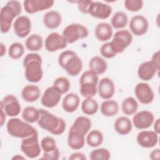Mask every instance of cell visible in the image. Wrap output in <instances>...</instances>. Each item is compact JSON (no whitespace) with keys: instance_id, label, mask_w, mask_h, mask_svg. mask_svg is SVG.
I'll use <instances>...</instances> for the list:
<instances>
[{"instance_id":"cell-1","label":"cell","mask_w":160,"mask_h":160,"mask_svg":"<svg viewBox=\"0 0 160 160\" xmlns=\"http://www.w3.org/2000/svg\"><path fill=\"white\" fill-rule=\"evenodd\" d=\"M42 57L36 52H30L26 55L22 65L24 69V76L31 83L39 82L43 77Z\"/></svg>"},{"instance_id":"cell-2","label":"cell","mask_w":160,"mask_h":160,"mask_svg":"<svg viewBox=\"0 0 160 160\" xmlns=\"http://www.w3.org/2000/svg\"><path fill=\"white\" fill-rule=\"evenodd\" d=\"M39 111L40 116L37 122L41 129L56 136L63 134L66 129V122L62 118L43 109H39Z\"/></svg>"},{"instance_id":"cell-3","label":"cell","mask_w":160,"mask_h":160,"mask_svg":"<svg viewBox=\"0 0 160 160\" xmlns=\"http://www.w3.org/2000/svg\"><path fill=\"white\" fill-rule=\"evenodd\" d=\"M22 5L18 1L11 0L6 2L0 11V29L2 33H7L11 28L15 18L20 16Z\"/></svg>"},{"instance_id":"cell-4","label":"cell","mask_w":160,"mask_h":160,"mask_svg":"<svg viewBox=\"0 0 160 160\" xmlns=\"http://www.w3.org/2000/svg\"><path fill=\"white\" fill-rule=\"evenodd\" d=\"M58 61L59 65L71 76L78 75L82 69L81 59L72 50L62 51L59 56Z\"/></svg>"},{"instance_id":"cell-5","label":"cell","mask_w":160,"mask_h":160,"mask_svg":"<svg viewBox=\"0 0 160 160\" xmlns=\"http://www.w3.org/2000/svg\"><path fill=\"white\" fill-rule=\"evenodd\" d=\"M6 130L11 136L21 139L30 136L37 131L30 123L16 117L11 118L8 121Z\"/></svg>"},{"instance_id":"cell-6","label":"cell","mask_w":160,"mask_h":160,"mask_svg":"<svg viewBox=\"0 0 160 160\" xmlns=\"http://www.w3.org/2000/svg\"><path fill=\"white\" fill-rule=\"evenodd\" d=\"M99 75L91 70H87L82 72L79 78V92L85 98H91L98 92V84Z\"/></svg>"},{"instance_id":"cell-7","label":"cell","mask_w":160,"mask_h":160,"mask_svg":"<svg viewBox=\"0 0 160 160\" xmlns=\"http://www.w3.org/2000/svg\"><path fill=\"white\" fill-rule=\"evenodd\" d=\"M133 37L131 32L127 29H120L116 31L110 41L111 48L116 54L122 53L132 43Z\"/></svg>"},{"instance_id":"cell-8","label":"cell","mask_w":160,"mask_h":160,"mask_svg":"<svg viewBox=\"0 0 160 160\" xmlns=\"http://www.w3.org/2000/svg\"><path fill=\"white\" fill-rule=\"evenodd\" d=\"M20 148L23 154L29 158H38L41 152V148L38 139V132L22 139Z\"/></svg>"},{"instance_id":"cell-9","label":"cell","mask_w":160,"mask_h":160,"mask_svg":"<svg viewBox=\"0 0 160 160\" xmlns=\"http://www.w3.org/2000/svg\"><path fill=\"white\" fill-rule=\"evenodd\" d=\"M62 35L68 44H72L79 39L87 38L89 35V31L83 24L71 23L64 28Z\"/></svg>"},{"instance_id":"cell-10","label":"cell","mask_w":160,"mask_h":160,"mask_svg":"<svg viewBox=\"0 0 160 160\" xmlns=\"http://www.w3.org/2000/svg\"><path fill=\"white\" fill-rule=\"evenodd\" d=\"M0 108L4 111L8 116L11 118L18 116L21 112L19 100L13 94H8L3 98L0 103Z\"/></svg>"},{"instance_id":"cell-11","label":"cell","mask_w":160,"mask_h":160,"mask_svg":"<svg viewBox=\"0 0 160 160\" xmlns=\"http://www.w3.org/2000/svg\"><path fill=\"white\" fill-rule=\"evenodd\" d=\"M134 94L140 103L148 104L151 103L154 99V93L151 86L146 82L138 83L134 88Z\"/></svg>"},{"instance_id":"cell-12","label":"cell","mask_w":160,"mask_h":160,"mask_svg":"<svg viewBox=\"0 0 160 160\" xmlns=\"http://www.w3.org/2000/svg\"><path fill=\"white\" fill-rule=\"evenodd\" d=\"M154 121V116L152 112L142 110L133 114L132 125L138 129L143 130L151 127Z\"/></svg>"},{"instance_id":"cell-13","label":"cell","mask_w":160,"mask_h":160,"mask_svg":"<svg viewBox=\"0 0 160 160\" xmlns=\"http://www.w3.org/2000/svg\"><path fill=\"white\" fill-rule=\"evenodd\" d=\"M112 7L106 3L99 1H91L88 14L97 19H106L112 14Z\"/></svg>"},{"instance_id":"cell-14","label":"cell","mask_w":160,"mask_h":160,"mask_svg":"<svg viewBox=\"0 0 160 160\" xmlns=\"http://www.w3.org/2000/svg\"><path fill=\"white\" fill-rule=\"evenodd\" d=\"M68 42L64 36L57 32H52L48 35L44 41L47 51L53 52L67 47Z\"/></svg>"},{"instance_id":"cell-15","label":"cell","mask_w":160,"mask_h":160,"mask_svg":"<svg viewBox=\"0 0 160 160\" xmlns=\"http://www.w3.org/2000/svg\"><path fill=\"white\" fill-rule=\"evenodd\" d=\"M129 27L131 32L134 35L141 36L148 32L149 24L145 16L138 14L131 18L129 23Z\"/></svg>"},{"instance_id":"cell-16","label":"cell","mask_w":160,"mask_h":160,"mask_svg":"<svg viewBox=\"0 0 160 160\" xmlns=\"http://www.w3.org/2000/svg\"><path fill=\"white\" fill-rule=\"evenodd\" d=\"M12 26L14 32L20 38H24L28 36L32 27L30 18L24 15H20L16 18Z\"/></svg>"},{"instance_id":"cell-17","label":"cell","mask_w":160,"mask_h":160,"mask_svg":"<svg viewBox=\"0 0 160 160\" xmlns=\"http://www.w3.org/2000/svg\"><path fill=\"white\" fill-rule=\"evenodd\" d=\"M159 134L154 131L143 129L138 132L136 141L139 146L143 148H154L158 142Z\"/></svg>"},{"instance_id":"cell-18","label":"cell","mask_w":160,"mask_h":160,"mask_svg":"<svg viewBox=\"0 0 160 160\" xmlns=\"http://www.w3.org/2000/svg\"><path fill=\"white\" fill-rule=\"evenodd\" d=\"M61 93L52 85L47 88L41 98L42 106L48 108L56 106L61 99Z\"/></svg>"},{"instance_id":"cell-19","label":"cell","mask_w":160,"mask_h":160,"mask_svg":"<svg viewBox=\"0 0 160 160\" xmlns=\"http://www.w3.org/2000/svg\"><path fill=\"white\" fill-rule=\"evenodd\" d=\"M54 3L52 0H26L23 2V8L27 13L34 14L51 8Z\"/></svg>"},{"instance_id":"cell-20","label":"cell","mask_w":160,"mask_h":160,"mask_svg":"<svg viewBox=\"0 0 160 160\" xmlns=\"http://www.w3.org/2000/svg\"><path fill=\"white\" fill-rule=\"evenodd\" d=\"M115 85L113 81L108 77L101 79L98 84V93L103 99H111L115 93Z\"/></svg>"},{"instance_id":"cell-21","label":"cell","mask_w":160,"mask_h":160,"mask_svg":"<svg viewBox=\"0 0 160 160\" xmlns=\"http://www.w3.org/2000/svg\"><path fill=\"white\" fill-rule=\"evenodd\" d=\"M159 69L156 66L152 61H146L139 64L138 68V76L144 81L152 79L159 72Z\"/></svg>"},{"instance_id":"cell-22","label":"cell","mask_w":160,"mask_h":160,"mask_svg":"<svg viewBox=\"0 0 160 160\" xmlns=\"http://www.w3.org/2000/svg\"><path fill=\"white\" fill-rule=\"evenodd\" d=\"M94 35L101 42L109 41L113 36V29L111 24L106 22L98 23L94 29Z\"/></svg>"},{"instance_id":"cell-23","label":"cell","mask_w":160,"mask_h":160,"mask_svg":"<svg viewBox=\"0 0 160 160\" xmlns=\"http://www.w3.org/2000/svg\"><path fill=\"white\" fill-rule=\"evenodd\" d=\"M67 141L70 148L74 150H79L82 149L85 144V135L79 132L69 129Z\"/></svg>"},{"instance_id":"cell-24","label":"cell","mask_w":160,"mask_h":160,"mask_svg":"<svg viewBox=\"0 0 160 160\" xmlns=\"http://www.w3.org/2000/svg\"><path fill=\"white\" fill-rule=\"evenodd\" d=\"M79 105V96L74 92L67 94L62 101V108L65 112L68 113H72L76 111Z\"/></svg>"},{"instance_id":"cell-25","label":"cell","mask_w":160,"mask_h":160,"mask_svg":"<svg viewBox=\"0 0 160 160\" xmlns=\"http://www.w3.org/2000/svg\"><path fill=\"white\" fill-rule=\"evenodd\" d=\"M42 21L46 28L49 29H54L61 25L62 16L58 11L50 10L45 13Z\"/></svg>"},{"instance_id":"cell-26","label":"cell","mask_w":160,"mask_h":160,"mask_svg":"<svg viewBox=\"0 0 160 160\" xmlns=\"http://www.w3.org/2000/svg\"><path fill=\"white\" fill-rule=\"evenodd\" d=\"M41 96V89L37 85L28 84L21 91V97L28 102H33L39 99Z\"/></svg>"},{"instance_id":"cell-27","label":"cell","mask_w":160,"mask_h":160,"mask_svg":"<svg viewBox=\"0 0 160 160\" xmlns=\"http://www.w3.org/2000/svg\"><path fill=\"white\" fill-rule=\"evenodd\" d=\"M132 121L127 116H122L118 118L114 124L115 131L119 135H127L132 129Z\"/></svg>"},{"instance_id":"cell-28","label":"cell","mask_w":160,"mask_h":160,"mask_svg":"<svg viewBox=\"0 0 160 160\" xmlns=\"http://www.w3.org/2000/svg\"><path fill=\"white\" fill-rule=\"evenodd\" d=\"M92 126L91 119L84 116H80L76 118L70 129L79 132L86 136Z\"/></svg>"},{"instance_id":"cell-29","label":"cell","mask_w":160,"mask_h":160,"mask_svg":"<svg viewBox=\"0 0 160 160\" xmlns=\"http://www.w3.org/2000/svg\"><path fill=\"white\" fill-rule=\"evenodd\" d=\"M119 109V106L118 102L111 99L104 100L100 106V111L106 117H112L116 115Z\"/></svg>"},{"instance_id":"cell-30","label":"cell","mask_w":160,"mask_h":160,"mask_svg":"<svg viewBox=\"0 0 160 160\" xmlns=\"http://www.w3.org/2000/svg\"><path fill=\"white\" fill-rule=\"evenodd\" d=\"M89 69L98 75L104 74L108 69V63L105 59L99 56L92 57L89 62Z\"/></svg>"},{"instance_id":"cell-31","label":"cell","mask_w":160,"mask_h":160,"mask_svg":"<svg viewBox=\"0 0 160 160\" xmlns=\"http://www.w3.org/2000/svg\"><path fill=\"white\" fill-rule=\"evenodd\" d=\"M43 46V39L38 34H32L28 36L25 41L26 48L32 52L40 51Z\"/></svg>"},{"instance_id":"cell-32","label":"cell","mask_w":160,"mask_h":160,"mask_svg":"<svg viewBox=\"0 0 160 160\" xmlns=\"http://www.w3.org/2000/svg\"><path fill=\"white\" fill-rule=\"evenodd\" d=\"M104 140V136L101 131L98 129L89 131L86 134V142L91 148H98L102 144Z\"/></svg>"},{"instance_id":"cell-33","label":"cell","mask_w":160,"mask_h":160,"mask_svg":"<svg viewBox=\"0 0 160 160\" xmlns=\"http://www.w3.org/2000/svg\"><path fill=\"white\" fill-rule=\"evenodd\" d=\"M139 103L133 97H128L125 98L121 106L122 112L126 116H131L135 114L138 109Z\"/></svg>"},{"instance_id":"cell-34","label":"cell","mask_w":160,"mask_h":160,"mask_svg":"<svg viewBox=\"0 0 160 160\" xmlns=\"http://www.w3.org/2000/svg\"><path fill=\"white\" fill-rule=\"evenodd\" d=\"M21 116L23 120L29 123L38 122L40 116L39 109L32 106H26L22 109Z\"/></svg>"},{"instance_id":"cell-35","label":"cell","mask_w":160,"mask_h":160,"mask_svg":"<svg viewBox=\"0 0 160 160\" xmlns=\"http://www.w3.org/2000/svg\"><path fill=\"white\" fill-rule=\"evenodd\" d=\"M99 108L98 102L93 98H85L81 104L82 112L86 115H94L98 112Z\"/></svg>"},{"instance_id":"cell-36","label":"cell","mask_w":160,"mask_h":160,"mask_svg":"<svg viewBox=\"0 0 160 160\" xmlns=\"http://www.w3.org/2000/svg\"><path fill=\"white\" fill-rule=\"evenodd\" d=\"M128 16L123 11H118L114 14L111 19V25L116 29L124 28L128 24Z\"/></svg>"},{"instance_id":"cell-37","label":"cell","mask_w":160,"mask_h":160,"mask_svg":"<svg viewBox=\"0 0 160 160\" xmlns=\"http://www.w3.org/2000/svg\"><path fill=\"white\" fill-rule=\"evenodd\" d=\"M24 53V47L19 42L12 43L8 50V54L10 58L12 59H18L21 58Z\"/></svg>"},{"instance_id":"cell-38","label":"cell","mask_w":160,"mask_h":160,"mask_svg":"<svg viewBox=\"0 0 160 160\" xmlns=\"http://www.w3.org/2000/svg\"><path fill=\"white\" fill-rule=\"evenodd\" d=\"M89 158L91 160H109L111 158V152L106 148H96L91 151Z\"/></svg>"},{"instance_id":"cell-39","label":"cell","mask_w":160,"mask_h":160,"mask_svg":"<svg viewBox=\"0 0 160 160\" xmlns=\"http://www.w3.org/2000/svg\"><path fill=\"white\" fill-rule=\"evenodd\" d=\"M61 93L64 94L67 93L71 88L69 80L64 76H59L54 79L52 84Z\"/></svg>"},{"instance_id":"cell-40","label":"cell","mask_w":160,"mask_h":160,"mask_svg":"<svg viewBox=\"0 0 160 160\" xmlns=\"http://www.w3.org/2000/svg\"><path fill=\"white\" fill-rule=\"evenodd\" d=\"M40 145L43 152L52 151L58 148L56 140L51 136H46L43 138L41 141Z\"/></svg>"},{"instance_id":"cell-41","label":"cell","mask_w":160,"mask_h":160,"mask_svg":"<svg viewBox=\"0 0 160 160\" xmlns=\"http://www.w3.org/2000/svg\"><path fill=\"white\" fill-rule=\"evenodd\" d=\"M124 4L128 11L130 12H137L142 8L144 2L142 0H125Z\"/></svg>"},{"instance_id":"cell-42","label":"cell","mask_w":160,"mask_h":160,"mask_svg":"<svg viewBox=\"0 0 160 160\" xmlns=\"http://www.w3.org/2000/svg\"><path fill=\"white\" fill-rule=\"evenodd\" d=\"M99 52L102 58L106 59H111L117 55L112 51L110 44V42H106L102 44L100 47Z\"/></svg>"},{"instance_id":"cell-43","label":"cell","mask_w":160,"mask_h":160,"mask_svg":"<svg viewBox=\"0 0 160 160\" xmlns=\"http://www.w3.org/2000/svg\"><path fill=\"white\" fill-rule=\"evenodd\" d=\"M59 157L60 152L58 148H57L52 151L48 152H43L41 159L48 160H58L59 159Z\"/></svg>"},{"instance_id":"cell-44","label":"cell","mask_w":160,"mask_h":160,"mask_svg":"<svg viewBox=\"0 0 160 160\" xmlns=\"http://www.w3.org/2000/svg\"><path fill=\"white\" fill-rule=\"evenodd\" d=\"M92 1H85V0H81L75 1L76 3L78 4V10L83 13V14H88V9L90 6V4Z\"/></svg>"},{"instance_id":"cell-45","label":"cell","mask_w":160,"mask_h":160,"mask_svg":"<svg viewBox=\"0 0 160 160\" xmlns=\"http://www.w3.org/2000/svg\"><path fill=\"white\" fill-rule=\"evenodd\" d=\"M68 159L70 160H86L87 158L81 152H74L69 155Z\"/></svg>"},{"instance_id":"cell-46","label":"cell","mask_w":160,"mask_h":160,"mask_svg":"<svg viewBox=\"0 0 160 160\" xmlns=\"http://www.w3.org/2000/svg\"><path fill=\"white\" fill-rule=\"evenodd\" d=\"M151 61L156 65V66L159 69H160V61H159V51H156L152 56Z\"/></svg>"},{"instance_id":"cell-47","label":"cell","mask_w":160,"mask_h":160,"mask_svg":"<svg viewBox=\"0 0 160 160\" xmlns=\"http://www.w3.org/2000/svg\"><path fill=\"white\" fill-rule=\"evenodd\" d=\"M149 158L152 160H159L160 159V149L156 148L152 150L149 153Z\"/></svg>"},{"instance_id":"cell-48","label":"cell","mask_w":160,"mask_h":160,"mask_svg":"<svg viewBox=\"0 0 160 160\" xmlns=\"http://www.w3.org/2000/svg\"><path fill=\"white\" fill-rule=\"evenodd\" d=\"M153 125L154 131L159 134L160 132V119L158 118L156 120H154Z\"/></svg>"},{"instance_id":"cell-49","label":"cell","mask_w":160,"mask_h":160,"mask_svg":"<svg viewBox=\"0 0 160 160\" xmlns=\"http://www.w3.org/2000/svg\"><path fill=\"white\" fill-rule=\"evenodd\" d=\"M1 117H0V119H1V126H2L4 125V124L5 123V121H6V112H4V111L2 109H1Z\"/></svg>"},{"instance_id":"cell-50","label":"cell","mask_w":160,"mask_h":160,"mask_svg":"<svg viewBox=\"0 0 160 160\" xmlns=\"http://www.w3.org/2000/svg\"><path fill=\"white\" fill-rule=\"evenodd\" d=\"M0 49H1V57H2L5 55L6 52V47L2 42L0 43Z\"/></svg>"},{"instance_id":"cell-51","label":"cell","mask_w":160,"mask_h":160,"mask_svg":"<svg viewBox=\"0 0 160 160\" xmlns=\"http://www.w3.org/2000/svg\"><path fill=\"white\" fill-rule=\"evenodd\" d=\"M12 159H25V158L19 154H16L12 158Z\"/></svg>"}]
</instances>
